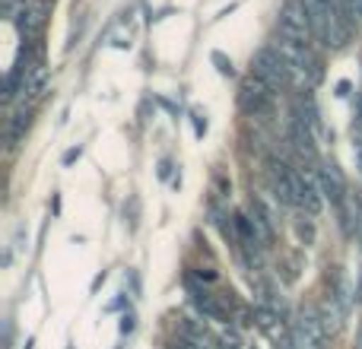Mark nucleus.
Wrapping results in <instances>:
<instances>
[{"mask_svg":"<svg viewBox=\"0 0 362 349\" xmlns=\"http://www.w3.org/2000/svg\"><path fill=\"white\" fill-rule=\"evenodd\" d=\"M353 210H356V223H353V232H356V242L362 244V197L353 200Z\"/></svg>","mask_w":362,"mask_h":349,"instance_id":"13","label":"nucleus"},{"mask_svg":"<svg viewBox=\"0 0 362 349\" xmlns=\"http://www.w3.org/2000/svg\"><path fill=\"white\" fill-rule=\"evenodd\" d=\"M134 331V314H124V321H121V333H131Z\"/></svg>","mask_w":362,"mask_h":349,"instance_id":"18","label":"nucleus"},{"mask_svg":"<svg viewBox=\"0 0 362 349\" xmlns=\"http://www.w3.org/2000/svg\"><path fill=\"white\" fill-rule=\"evenodd\" d=\"M356 302L362 305V270H359V283H356Z\"/></svg>","mask_w":362,"mask_h":349,"instance_id":"19","label":"nucleus"},{"mask_svg":"<svg viewBox=\"0 0 362 349\" xmlns=\"http://www.w3.org/2000/svg\"><path fill=\"white\" fill-rule=\"evenodd\" d=\"M80 156H83V146H70V150L64 153V159H61V162H64V165H74Z\"/></svg>","mask_w":362,"mask_h":349,"instance_id":"16","label":"nucleus"},{"mask_svg":"<svg viewBox=\"0 0 362 349\" xmlns=\"http://www.w3.org/2000/svg\"><path fill=\"white\" fill-rule=\"evenodd\" d=\"M19 35H23V42H32V38L42 32L45 25V0H29V4H23V13H19Z\"/></svg>","mask_w":362,"mask_h":349,"instance_id":"8","label":"nucleus"},{"mask_svg":"<svg viewBox=\"0 0 362 349\" xmlns=\"http://www.w3.org/2000/svg\"><path fill=\"white\" fill-rule=\"evenodd\" d=\"M267 174H270V181H274V191L283 203L299 206V210H305L308 216H318L321 213V203H325L321 197H325V191H321V184L312 178V174H305L299 169H289V165L280 162V159H270Z\"/></svg>","mask_w":362,"mask_h":349,"instance_id":"1","label":"nucleus"},{"mask_svg":"<svg viewBox=\"0 0 362 349\" xmlns=\"http://www.w3.org/2000/svg\"><path fill=\"white\" fill-rule=\"evenodd\" d=\"M327 321L318 308H302L296 321V346L299 349H327Z\"/></svg>","mask_w":362,"mask_h":349,"instance_id":"6","label":"nucleus"},{"mask_svg":"<svg viewBox=\"0 0 362 349\" xmlns=\"http://www.w3.org/2000/svg\"><path fill=\"white\" fill-rule=\"evenodd\" d=\"M219 343H223V349H238V333L235 331H223L219 333Z\"/></svg>","mask_w":362,"mask_h":349,"instance_id":"14","label":"nucleus"},{"mask_svg":"<svg viewBox=\"0 0 362 349\" xmlns=\"http://www.w3.org/2000/svg\"><path fill=\"white\" fill-rule=\"evenodd\" d=\"M318 184H321V191H325V197L331 200V206L337 210V216H340V223H350V187H346V178H344V172H340V165L337 162H321V169H318Z\"/></svg>","mask_w":362,"mask_h":349,"instance_id":"5","label":"nucleus"},{"mask_svg":"<svg viewBox=\"0 0 362 349\" xmlns=\"http://www.w3.org/2000/svg\"><path fill=\"white\" fill-rule=\"evenodd\" d=\"M29 121H32V108H19V112L13 114L10 131H6V140H10V146H16L19 140H23V134L29 131Z\"/></svg>","mask_w":362,"mask_h":349,"instance_id":"11","label":"nucleus"},{"mask_svg":"<svg viewBox=\"0 0 362 349\" xmlns=\"http://www.w3.org/2000/svg\"><path fill=\"white\" fill-rule=\"evenodd\" d=\"M315 4H325V6H327V4H331V0H315Z\"/></svg>","mask_w":362,"mask_h":349,"instance_id":"21","label":"nucleus"},{"mask_svg":"<svg viewBox=\"0 0 362 349\" xmlns=\"http://www.w3.org/2000/svg\"><path fill=\"white\" fill-rule=\"evenodd\" d=\"M255 324L261 327L264 333H267L274 343H280V318H276V312H270V308H257L255 312Z\"/></svg>","mask_w":362,"mask_h":349,"instance_id":"10","label":"nucleus"},{"mask_svg":"<svg viewBox=\"0 0 362 349\" xmlns=\"http://www.w3.org/2000/svg\"><path fill=\"white\" fill-rule=\"evenodd\" d=\"M191 121H194V134H197V137H204V134H206V114L194 112V114H191Z\"/></svg>","mask_w":362,"mask_h":349,"instance_id":"15","label":"nucleus"},{"mask_svg":"<svg viewBox=\"0 0 362 349\" xmlns=\"http://www.w3.org/2000/svg\"><path fill=\"white\" fill-rule=\"evenodd\" d=\"M210 61L216 64V70H219V76H235V67H232V61L223 54V51H213L210 54Z\"/></svg>","mask_w":362,"mask_h":349,"instance_id":"12","label":"nucleus"},{"mask_svg":"<svg viewBox=\"0 0 362 349\" xmlns=\"http://www.w3.org/2000/svg\"><path fill=\"white\" fill-rule=\"evenodd\" d=\"M350 10L356 16V25H362V0H350Z\"/></svg>","mask_w":362,"mask_h":349,"instance_id":"17","label":"nucleus"},{"mask_svg":"<svg viewBox=\"0 0 362 349\" xmlns=\"http://www.w3.org/2000/svg\"><path fill=\"white\" fill-rule=\"evenodd\" d=\"M325 19H327V29H325V45L327 48H344L350 42L353 29H356V16L350 10V0H331L325 6Z\"/></svg>","mask_w":362,"mask_h":349,"instance_id":"4","label":"nucleus"},{"mask_svg":"<svg viewBox=\"0 0 362 349\" xmlns=\"http://www.w3.org/2000/svg\"><path fill=\"white\" fill-rule=\"evenodd\" d=\"M251 73H257L264 83H267V86H274L276 93L296 83L293 70H289L286 57L280 54V48H276V45H267V48L257 51L255 61H251Z\"/></svg>","mask_w":362,"mask_h":349,"instance_id":"3","label":"nucleus"},{"mask_svg":"<svg viewBox=\"0 0 362 349\" xmlns=\"http://www.w3.org/2000/svg\"><path fill=\"white\" fill-rule=\"evenodd\" d=\"M276 349H296V346L289 343V340H280V343H276Z\"/></svg>","mask_w":362,"mask_h":349,"instance_id":"20","label":"nucleus"},{"mask_svg":"<svg viewBox=\"0 0 362 349\" xmlns=\"http://www.w3.org/2000/svg\"><path fill=\"white\" fill-rule=\"evenodd\" d=\"M356 349H362V333H359V346H356Z\"/></svg>","mask_w":362,"mask_h":349,"instance_id":"22","label":"nucleus"},{"mask_svg":"<svg viewBox=\"0 0 362 349\" xmlns=\"http://www.w3.org/2000/svg\"><path fill=\"white\" fill-rule=\"evenodd\" d=\"M187 289H191V299H194V305L200 308V314H204V318L219 321V324H229V314H226V308L219 305V302L213 299V295L206 292V289H200L197 283L191 280V276H187Z\"/></svg>","mask_w":362,"mask_h":349,"instance_id":"9","label":"nucleus"},{"mask_svg":"<svg viewBox=\"0 0 362 349\" xmlns=\"http://www.w3.org/2000/svg\"><path fill=\"white\" fill-rule=\"evenodd\" d=\"M280 38L293 45H312L315 42V25H312V6L305 0H286L280 10Z\"/></svg>","mask_w":362,"mask_h":349,"instance_id":"2","label":"nucleus"},{"mask_svg":"<svg viewBox=\"0 0 362 349\" xmlns=\"http://www.w3.org/2000/svg\"><path fill=\"white\" fill-rule=\"evenodd\" d=\"M274 95H276L274 86H267L257 73H248L242 80V89H238V108L245 114H261L274 105Z\"/></svg>","mask_w":362,"mask_h":349,"instance_id":"7","label":"nucleus"}]
</instances>
